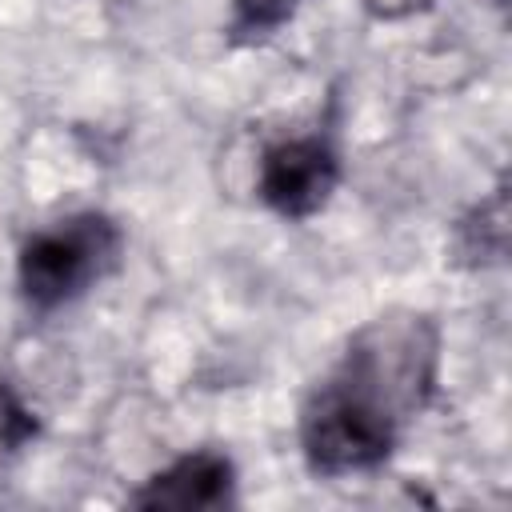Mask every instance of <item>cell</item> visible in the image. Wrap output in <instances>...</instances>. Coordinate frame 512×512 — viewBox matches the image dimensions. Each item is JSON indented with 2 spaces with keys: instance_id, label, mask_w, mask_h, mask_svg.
<instances>
[{
  "instance_id": "1",
  "label": "cell",
  "mask_w": 512,
  "mask_h": 512,
  "mask_svg": "<svg viewBox=\"0 0 512 512\" xmlns=\"http://www.w3.org/2000/svg\"><path fill=\"white\" fill-rule=\"evenodd\" d=\"M436 332L424 316L376 320L304 408V452L320 472H352L388 456L396 428L432 388Z\"/></svg>"
},
{
  "instance_id": "2",
  "label": "cell",
  "mask_w": 512,
  "mask_h": 512,
  "mask_svg": "<svg viewBox=\"0 0 512 512\" xmlns=\"http://www.w3.org/2000/svg\"><path fill=\"white\" fill-rule=\"evenodd\" d=\"M120 252V232L112 220L84 212L36 232L20 252V288L36 308L72 300L92 280H100Z\"/></svg>"
},
{
  "instance_id": "3",
  "label": "cell",
  "mask_w": 512,
  "mask_h": 512,
  "mask_svg": "<svg viewBox=\"0 0 512 512\" xmlns=\"http://www.w3.org/2000/svg\"><path fill=\"white\" fill-rule=\"evenodd\" d=\"M336 184V156L320 136L280 140L260 156V196L284 216L316 212Z\"/></svg>"
},
{
  "instance_id": "4",
  "label": "cell",
  "mask_w": 512,
  "mask_h": 512,
  "mask_svg": "<svg viewBox=\"0 0 512 512\" xmlns=\"http://www.w3.org/2000/svg\"><path fill=\"white\" fill-rule=\"evenodd\" d=\"M232 492V464L216 452H196L176 460L168 472L152 476L144 492L132 496V504L144 508H220Z\"/></svg>"
},
{
  "instance_id": "5",
  "label": "cell",
  "mask_w": 512,
  "mask_h": 512,
  "mask_svg": "<svg viewBox=\"0 0 512 512\" xmlns=\"http://www.w3.org/2000/svg\"><path fill=\"white\" fill-rule=\"evenodd\" d=\"M296 0H236V28L240 32H264L280 24L292 12Z\"/></svg>"
},
{
  "instance_id": "6",
  "label": "cell",
  "mask_w": 512,
  "mask_h": 512,
  "mask_svg": "<svg viewBox=\"0 0 512 512\" xmlns=\"http://www.w3.org/2000/svg\"><path fill=\"white\" fill-rule=\"evenodd\" d=\"M32 432V416L20 408V400L0 384V460Z\"/></svg>"
}]
</instances>
